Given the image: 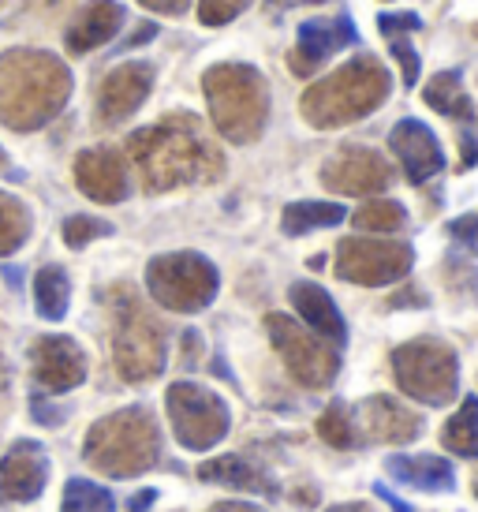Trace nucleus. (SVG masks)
<instances>
[{
  "mask_svg": "<svg viewBox=\"0 0 478 512\" xmlns=\"http://www.w3.org/2000/svg\"><path fill=\"white\" fill-rule=\"evenodd\" d=\"M471 486H475V498H478V471H475V483H471Z\"/></svg>",
  "mask_w": 478,
  "mask_h": 512,
  "instance_id": "nucleus-47",
  "label": "nucleus"
},
{
  "mask_svg": "<svg viewBox=\"0 0 478 512\" xmlns=\"http://www.w3.org/2000/svg\"><path fill=\"white\" fill-rule=\"evenodd\" d=\"M348 217V210L340 202H318V199H303V202H288L281 214L284 236H307L314 228H329L340 225Z\"/></svg>",
  "mask_w": 478,
  "mask_h": 512,
  "instance_id": "nucleus-26",
  "label": "nucleus"
},
{
  "mask_svg": "<svg viewBox=\"0 0 478 512\" xmlns=\"http://www.w3.org/2000/svg\"><path fill=\"white\" fill-rule=\"evenodd\" d=\"M49 483V453L38 441H15L0 460V501H34Z\"/></svg>",
  "mask_w": 478,
  "mask_h": 512,
  "instance_id": "nucleus-15",
  "label": "nucleus"
},
{
  "mask_svg": "<svg viewBox=\"0 0 478 512\" xmlns=\"http://www.w3.org/2000/svg\"><path fill=\"white\" fill-rule=\"evenodd\" d=\"M374 494H381V498L389 501V505H393L396 512H411V505H404V501L396 498V494H393V490H389V486H385V483H378V486H374Z\"/></svg>",
  "mask_w": 478,
  "mask_h": 512,
  "instance_id": "nucleus-43",
  "label": "nucleus"
},
{
  "mask_svg": "<svg viewBox=\"0 0 478 512\" xmlns=\"http://www.w3.org/2000/svg\"><path fill=\"white\" fill-rule=\"evenodd\" d=\"M475 38H478V23H475Z\"/></svg>",
  "mask_w": 478,
  "mask_h": 512,
  "instance_id": "nucleus-48",
  "label": "nucleus"
},
{
  "mask_svg": "<svg viewBox=\"0 0 478 512\" xmlns=\"http://www.w3.org/2000/svg\"><path fill=\"white\" fill-rule=\"evenodd\" d=\"M325 512H374L366 501H344V505H329Z\"/></svg>",
  "mask_w": 478,
  "mask_h": 512,
  "instance_id": "nucleus-44",
  "label": "nucleus"
},
{
  "mask_svg": "<svg viewBox=\"0 0 478 512\" xmlns=\"http://www.w3.org/2000/svg\"><path fill=\"white\" fill-rule=\"evenodd\" d=\"M322 184L333 195H381L393 184V169L370 146H340L333 157H325Z\"/></svg>",
  "mask_w": 478,
  "mask_h": 512,
  "instance_id": "nucleus-12",
  "label": "nucleus"
},
{
  "mask_svg": "<svg viewBox=\"0 0 478 512\" xmlns=\"http://www.w3.org/2000/svg\"><path fill=\"white\" fill-rule=\"evenodd\" d=\"M198 479H202V483L228 486V490H247V494H277V490H281L269 471H262L258 464L243 460V456H217V460H206V464L198 468Z\"/></svg>",
  "mask_w": 478,
  "mask_h": 512,
  "instance_id": "nucleus-23",
  "label": "nucleus"
},
{
  "mask_svg": "<svg viewBox=\"0 0 478 512\" xmlns=\"http://www.w3.org/2000/svg\"><path fill=\"white\" fill-rule=\"evenodd\" d=\"M355 42H359V30L352 27L348 15H340V19H310V23L299 27L296 49H292V57H288V68L296 75H314L325 57H333L337 49L355 45Z\"/></svg>",
  "mask_w": 478,
  "mask_h": 512,
  "instance_id": "nucleus-16",
  "label": "nucleus"
},
{
  "mask_svg": "<svg viewBox=\"0 0 478 512\" xmlns=\"http://www.w3.org/2000/svg\"><path fill=\"white\" fill-rule=\"evenodd\" d=\"M8 389V367H4V359H0V393Z\"/></svg>",
  "mask_w": 478,
  "mask_h": 512,
  "instance_id": "nucleus-45",
  "label": "nucleus"
},
{
  "mask_svg": "<svg viewBox=\"0 0 478 512\" xmlns=\"http://www.w3.org/2000/svg\"><path fill=\"white\" fill-rule=\"evenodd\" d=\"M154 90V68L146 60H127L120 68L105 75V83L98 90V116L101 124H120L139 109L142 101Z\"/></svg>",
  "mask_w": 478,
  "mask_h": 512,
  "instance_id": "nucleus-14",
  "label": "nucleus"
},
{
  "mask_svg": "<svg viewBox=\"0 0 478 512\" xmlns=\"http://www.w3.org/2000/svg\"><path fill=\"white\" fill-rule=\"evenodd\" d=\"M449 236L456 240V247H460L464 255H478V217L475 214L449 221Z\"/></svg>",
  "mask_w": 478,
  "mask_h": 512,
  "instance_id": "nucleus-35",
  "label": "nucleus"
},
{
  "mask_svg": "<svg viewBox=\"0 0 478 512\" xmlns=\"http://www.w3.org/2000/svg\"><path fill=\"white\" fill-rule=\"evenodd\" d=\"M146 288L150 296L176 314L206 311L217 288H221V273L206 255L198 251H172V255H157L146 266Z\"/></svg>",
  "mask_w": 478,
  "mask_h": 512,
  "instance_id": "nucleus-7",
  "label": "nucleus"
},
{
  "mask_svg": "<svg viewBox=\"0 0 478 512\" xmlns=\"http://www.w3.org/2000/svg\"><path fill=\"white\" fill-rule=\"evenodd\" d=\"M101 236H113V225L109 221H101V217H86V214H75L64 221V243L68 247H86V243L101 240Z\"/></svg>",
  "mask_w": 478,
  "mask_h": 512,
  "instance_id": "nucleus-33",
  "label": "nucleus"
},
{
  "mask_svg": "<svg viewBox=\"0 0 478 512\" xmlns=\"http://www.w3.org/2000/svg\"><path fill=\"white\" fill-rule=\"evenodd\" d=\"M422 27V19L415 12H396V15H378V30L381 38L389 42V53L400 64V75H404V86H419V53L411 45V34Z\"/></svg>",
  "mask_w": 478,
  "mask_h": 512,
  "instance_id": "nucleus-24",
  "label": "nucleus"
},
{
  "mask_svg": "<svg viewBox=\"0 0 478 512\" xmlns=\"http://www.w3.org/2000/svg\"><path fill=\"white\" fill-rule=\"evenodd\" d=\"M120 27H124V4H116V0H90L68 27V38H64L68 53L79 57V53H90L98 45L113 42Z\"/></svg>",
  "mask_w": 478,
  "mask_h": 512,
  "instance_id": "nucleus-21",
  "label": "nucleus"
},
{
  "mask_svg": "<svg viewBox=\"0 0 478 512\" xmlns=\"http://www.w3.org/2000/svg\"><path fill=\"white\" fill-rule=\"evenodd\" d=\"M396 385L426 408H445L460 389V359L445 341L419 337L393 352Z\"/></svg>",
  "mask_w": 478,
  "mask_h": 512,
  "instance_id": "nucleus-8",
  "label": "nucleus"
},
{
  "mask_svg": "<svg viewBox=\"0 0 478 512\" xmlns=\"http://www.w3.org/2000/svg\"><path fill=\"white\" fill-rule=\"evenodd\" d=\"M422 98H426V105H430L434 113L452 116V120H475L478 116L475 101L467 98L464 83H460V72H437L434 79L426 83Z\"/></svg>",
  "mask_w": 478,
  "mask_h": 512,
  "instance_id": "nucleus-25",
  "label": "nucleus"
},
{
  "mask_svg": "<svg viewBox=\"0 0 478 512\" xmlns=\"http://www.w3.org/2000/svg\"><path fill=\"white\" fill-rule=\"evenodd\" d=\"M60 512H116V498L90 479H68Z\"/></svg>",
  "mask_w": 478,
  "mask_h": 512,
  "instance_id": "nucleus-31",
  "label": "nucleus"
},
{
  "mask_svg": "<svg viewBox=\"0 0 478 512\" xmlns=\"http://www.w3.org/2000/svg\"><path fill=\"white\" fill-rule=\"evenodd\" d=\"M359 232H400L408 225V210L396 199H370L352 214Z\"/></svg>",
  "mask_w": 478,
  "mask_h": 512,
  "instance_id": "nucleus-29",
  "label": "nucleus"
},
{
  "mask_svg": "<svg viewBox=\"0 0 478 512\" xmlns=\"http://www.w3.org/2000/svg\"><path fill=\"white\" fill-rule=\"evenodd\" d=\"M415 266L411 243L400 240H370V236H348L337 243V277L363 288H385L408 277Z\"/></svg>",
  "mask_w": 478,
  "mask_h": 512,
  "instance_id": "nucleus-11",
  "label": "nucleus"
},
{
  "mask_svg": "<svg viewBox=\"0 0 478 512\" xmlns=\"http://www.w3.org/2000/svg\"><path fill=\"white\" fill-rule=\"evenodd\" d=\"M30 412H34V419H38V423H45V427H60V423H64V412H60V408H53V404H49V400H42V397L30 400Z\"/></svg>",
  "mask_w": 478,
  "mask_h": 512,
  "instance_id": "nucleus-36",
  "label": "nucleus"
},
{
  "mask_svg": "<svg viewBox=\"0 0 478 512\" xmlns=\"http://www.w3.org/2000/svg\"><path fill=\"white\" fill-rule=\"evenodd\" d=\"M68 303H71L68 273L60 270V266H42V270L34 273V307H38L42 318L60 322L68 314Z\"/></svg>",
  "mask_w": 478,
  "mask_h": 512,
  "instance_id": "nucleus-28",
  "label": "nucleus"
},
{
  "mask_svg": "<svg viewBox=\"0 0 478 512\" xmlns=\"http://www.w3.org/2000/svg\"><path fill=\"white\" fill-rule=\"evenodd\" d=\"M8 169V154H4V150H0V172Z\"/></svg>",
  "mask_w": 478,
  "mask_h": 512,
  "instance_id": "nucleus-46",
  "label": "nucleus"
},
{
  "mask_svg": "<svg viewBox=\"0 0 478 512\" xmlns=\"http://www.w3.org/2000/svg\"><path fill=\"white\" fill-rule=\"evenodd\" d=\"M30 236V210L15 195L0 191V255L19 251Z\"/></svg>",
  "mask_w": 478,
  "mask_h": 512,
  "instance_id": "nucleus-30",
  "label": "nucleus"
},
{
  "mask_svg": "<svg viewBox=\"0 0 478 512\" xmlns=\"http://www.w3.org/2000/svg\"><path fill=\"white\" fill-rule=\"evenodd\" d=\"M157 501V490H139V498H131V505H127V512H146L150 505Z\"/></svg>",
  "mask_w": 478,
  "mask_h": 512,
  "instance_id": "nucleus-42",
  "label": "nucleus"
},
{
  "mask_svg": "<svg viewBox=\"0 0 478 512\" xmlns=\"http://www.w3.org/2000/svg\"><path fill=\"white\" fill-rule=\"evenodd\" d=\"M389 150L400 157V165H404L411 184H426L430 176L445 169V154H441L437 135L422 120H411V116L389 131Z\"/></svg>",
  "mask_w": 478,
  "mask_h": 512,
  "instance_id": "nucleus-18",
  "label": "nucleus"
},
{
  "mask_svg": "<svg viewBox=\"0 0 478 512\" xmlns=\"http://www.w3.org/2000/svg\"><path fill=\"white\" fill-rule=\"evenodd\" d=\"M299 4H325V0H266V12L281 15V12H288V8H299Z\"/></svg>",
  "mask_w": 478,
  "mask_h": 512,
  "instance_id": "nucleus-39",
  "label": "nucleus"
},
{
  "mask_svg": "<svg viewBox=\"0 0 478 512\" xmlns=\"http://www.w3.org/2000/svg\"><path fill=\"white\" fill-rule=\"evenodd\" d=\"M139 4L157 15H183L187 8H191V0H139Z\"/></svg>",
  "mask_w": 478,
  "mask_h": 512,
  "instance_id": "nucleus-37",
  "label": "nucleus"
},
{
  "mask_svg": "<svg viewBox=\"0 0 478 512\" xmlns=\"http://www.w3.org/2000/svg\"><path fill=\"white\" fill-rule=\"evenodd\" d=\"M113 307V363L124 382H150L165 370L169 344L165 329L154 314L139 303L131 288H113L109 292Z\"/></svg>",
  "mask_w": 478,
  "mask_h": 512,
  "instance_id": "nucleus-6",
  "label": "nucleus"
},
{
  "mask_svg": "<svg viewBox=\"0 0 478 512\" xmlns=\"http://www.w3.org/2000/svg\"><path fill=\"white\" fill-rule=\"evenodd\" d=\"M318 434H322V441L325 445H333V449H355V445H359L355 415L348 412L344 400H333V404L325 408L322 419H318Z\"/></svg>",
  "mask_w": 478,
  "mask_h": 512,
  "instance_id": "nucleus-32",
  "label": "nucleus"
},
{
  "mask_svg": "<svg viewBox=\"0 0 478 512\" xmlns=\"http://www.w3.org/2000/svg\"><path fill=\"white\" fill-rule=\"evenodd\" d=\"M247 8H251V0H198V19L206 27H225Z\"/></svg>",
  "mask_w": 478,
  "mask_h": 512,
  "instance_id": "nucleus-34",
  "label": "nucleus"
},
{
  "mask_svg": "<svg viewBox=\"0 0 478 512\" xmlns=\"http://www.w3.org/2000/svg\"><path fill=\"white\" fill-rule=\"evenodd\" d=\"M165 408H169L172 434L183 449L191 453H206L213 445H221L232 427V412L217 393H210L198 382H176L165 393Z\"/></svg>",
  "mask_w": 478,
  "mask_h": 512,
  "instance_id": "nucleus-9",
  "label": "nucleus"
},
{
  "mask_svg": "<svg viewBox=\"0 0 478 512\" xmlns=\"http://www.w3.org/2000/svg\"><path fill=\"white\" fill-rule=\"evenodd\" d=\"M210 512H266V509H258L251 501H217Z\"/></svg>",
  "mask_w": 478,
  "mask_h": 512,
  "instance_id": "nucleus-40",
  "label": "nucleus"
},
{
  "mask_svg": "<svg viewBox=\"0 0 478 512\" xmlns=\"http://www.w3.org/2000/svg\"><path fill=\"white\" fill-rule=\"evenodd\" d=\"M288 299L296 314L307 322V329H314L318 337L333 344V348H344L348 344V326H344V314L337 311V303L329 299L325 288H318L314 281H296L288 288Z\"/></svg>",
  "mask_w": 478,
  "mask_h": 512,
  "instance_id": "nucleus-20",
  "label": "nucleus"
},
{
  "mask_svg": "<svg viewBox=\"0 0 478 512\" xmlns=\"http://www.w3.org/2000/svg\"><path fill=\"white\" fill-rule=\"evenodd\" d=\"M385 471L393 475L396 483L411 486V490H426V494H449L452 486H456V471H452V464L434 453L389 456V460H385Z\"/></svg>",
  "mask_w": 478,
  "mask_h": 512,
  "instance_id": "nucleus-22",
  "label": "nucleus"
},
{
  "mask_svg": "<svg viewBox=\"0 0 478 512\" xmlns=\"http://www.w3.org/2000/svg\"><path fill=\"white\" fill-rule=\"evenodd\" d=\"M266 333H269V341H273V348H277V356L284 359L288 374H292L299 385L325 389V385L337 378V370H340L337 348L325 341V337H318L314 329L299 326L296 318H288V314H269Z\"/></svg>",
  "mask_w": 478,
  "mask_h": 512,
  "instance_id": "nucleus-10",
  "label": "nucleus"
},
{
  "mask_svg": "<svg viewBox=\"0 0 478 512\" xmlns=\"http://www.w3.org/2000/svg\"><path fill=\"white\" fill-rule=\"evenodd\" d=\"M389 68L370 53H359L348 64H340L337 72L307 86V94L299 101V113L310 128L333 131L348 128L355 120L381 109V101L389 98Z\"/></svg>",
  "mask_w": 478,
  "mask_h": 512,
  "instance_id": "nucleus-3",
  "label": "nucleus"
},
{
  "mask_svg": "<svg viewBox=\"0 0 478 512\" xmlns=\"http://www.w3.org/2000/svg\"><path fill=\"white\" fill-rule=\"evenodd\" d=\"M370 441H389V445H408L419 438L422 419L419 412H411L408 404H400L393 397H366L359 404V427Z\"/></svg>",
  "mask_w": 478,
  "mask_h": 512,
  "instance_id": "nucleus-19",
  "label": "nucleus"
},
{
  "mask_svg": "<svg viewBox=\"0 0 478 512\" xmlns=\"http://www.w3.org/2000/svg\"><path fill=\"white\" fill-rule=\"evenodd\" d=\"M202 94L210 105L213 128L225 135L228 143L247 146L254 143L269 120V86L258 68L251 64H213L202 75Z\"/></svg>",
  "mask_w": 478,
  "mask_h": 512,
  "instance_id": "nucleus-5",
  "label": "nucleus"
},
{
  "mask_svg": "<svg viewBox=\"0 0 478 512\" xmlns=\"http://www.w3.org/2000/svg\"><path fill=\"white\" fill-rule=\"evenodd\" d=\"M68 64L42 49H8L0 57V124L38 131L68 105Z\"/></svg>",
  "mask_w": 478,
  "mask_h": 512,
  "instance_id": "nucleus-2",
  "label": "nucleus"
},
{
  "mask_svg": "<svg viewBox=\"0 0 478 512\" xmlns=\"http://www.w3.org/2000/svg\"><path fill=\"white\" fill-rule=\"evenodd\" d=\"M127 157L135 161L142 187L150 195L187 184H213L225 172V154L210 139L206 124L191 113H169L127 139Z\"/></svg>",
  "mask_w": 478,
  "mask_h": 512,
  "instance_id": "nucleus-1",
  "label": "nucleus"
},
{
  "mask_svg": "<svg viewBox=\"0 0 478 512\" xmlns=\"http://www.w3.org/2000/svg\"><path fill=\"white\" fill-rule=\"evenodd\" d=\"M441 445L456 456H467V460H478V393L464 397L460 412L452 415L449 423L441 427Z\"/></svg>",
  "mask_w": 478,
  "mask_h": 512,
  "instance_id": "nucleus-27",
  "label": "nucleus"
},
{
  "mask_svg": "<svg viewBox=\"0 0 478 512\" xmlns=\"http://www.w3.org/2000/svg\"><path fill=\"white\" fill-rule=\"evenodd\" d=\"M30 370L45 393H68L86 382V352L71 337H38L30 344Z\"/></svg>",
  "mask_w": 478,
  "mask_h": 512,
  "instance_id": "nucleus-13",
  "label": "nucleus"
},
{
  "mask_svg": "<svg viewBox=\"0 0 478 512\" xmlns=\"http://www.w3.org/2000/svg\"><path fill=\"white\" fill-rule=\"evenodd\" d=\"M154 34H157V27H154V23H142V27L135 30V34H131V38H127V42H124V49H135V45L150 42V38H154Z\"/></svg>",
  "mask_w": 478,
  "mask_h": 512,
  "instance_id": "nucleus-41",
  "label": "nucleus"
},
{
  "mask_svg": "<svg viewBox=\"0 0 478 512\" xmlns=\"http://www.w3.org/2000/svg\"><path fill=\"white\" fill-rule=\"evenodd\" d=\"M460 150H464V169H471V165L478 161V139L471 135V131L460 135Z\"/></svg>",
  "mask_w": 478,
  "mask_h": 512,
  "instance_id": "nucleus-38",
  "label": "nucleus"
},
{
  "mask_svg": "<svg viewBox=\"0 0 478 512\" xmlns=\"http://www.w3.org/2000/svg\"><path fill=\"white\" fill-rule=\"evenodd\" d=\"M83 456L109 479H135L161 460V430L146 408H120L86 430Z\"/></svg>",
  "mask_w": 478,
  "mask_h": 512,
  "instance_id": "nucleus-4",
  "label": "nucleus"
},
{
  "mask_svg": "<svg viewBox=\"0 0 478 512\" xmlns=\"http://www.w3.org/2000/svg\"><path fill=\"white\" fill-rule=\"evenodd\" d=\"M75 184L86 199L105 202V206H116V202L127 199V165L124 157L109 150V146H94V150H83L75 157Z\"/></svg>",
  "mask_w": 478,
  "mask_h": 512,
  "instance_id": "nucleus-17",
  "label": "nucleus"
}]
</instances>
